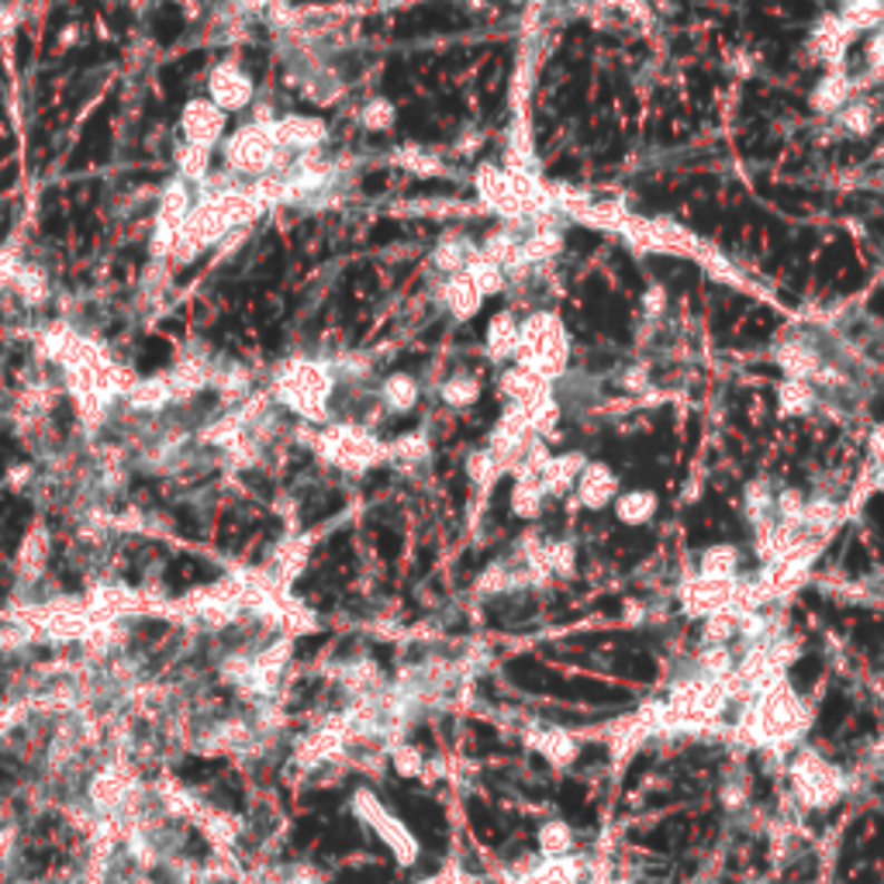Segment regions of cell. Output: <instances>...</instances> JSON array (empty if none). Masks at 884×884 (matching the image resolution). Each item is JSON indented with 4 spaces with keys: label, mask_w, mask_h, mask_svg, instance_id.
Instances as JSON below:
<instances>
[{
    "label": "cell",
    "mask_w": 884,
    "mask_h": 884,
    "mask_svg": "<svg viewBox=\"0 0 884 884\" xmlns=\"http://www.w3.org/2000/svg\"><path fill=\"white\" fill-rule=\"evenodd\" d=\"M854 35H857V31H854L851 25H846L839 14H829V18L819 21L816 31H812V49H816L819 59H826L829 66H836V62L843 59L846 46H851Z\"/></svg>",
    "instance_id": "4fadbf2b"
},
{
    "label": "cell",
    "mask_w": 884,
    "mask_h": 884,
    "mask_svg": "<svg viewBox=\"0 0 884 884\" xmlns=\"http://www.w3.org/2000/svg\"><path fill=\"white\" fill-rule=\"evenodd\" d=\"M383 401L391 405L395 411L415 408V401H418V383L408 373H395L391 380L383 383Z\"/></svg>",
    "instance_id": "4dcf8cb0"
},
{
    "label": "cell",
    "mask_w": 884,
    "mask_h": 884,
    "mask_svg": "<svg viewBox=\"0 0 884 884\" xmlns=\"http://www.w3.org/2000/svg\"><path fill=\"white\" fill-rule=\"evenodd\" d=\"M615 515L625 525H643L657 515V494L653 490H625L615 498Z\"/></svg>",
    "instance_id": "44dd1931"
},
{
    "label": "cell",
    "mask_w": 884,
    "mask_h": 884,
    "mask_svg": "<svg viewBox=\"0 0 884 884\" xmlns=\"http://www.w3.org/2000/svg\"><path fill=\"white\" fill-rule=\"evenodd\" d=\"M846 97H851V80L843 77V69H829V74L819 80V87L812 90V108L833 115L843 108Z\"/></svg>",
    "instance_id": "d6986e66"
},
{
    "label": "cell",
    "mask_w": 884,
    "mask_h": 884,
    "mask_svg": "<svg viewBox=\"0 0 884 884\" xmlns=\"http://www.w3.org/2000/svg\"><path fill=\"white\" fill-rule=\"evenodd\" d=\"M867 446H871V456L877 459V464H884V421L871 433V443Z\"/></svg>",
    "instance_id": "f35d334b"
},
{
    "label": "cell",
    "mask_w": 884,
    "mask_h": 884,
    "mask_svg": "<svg viewBox=\"0 0 884 884\" xmlns=\"http://www.w3.org/2000/svg\"><path fill=\"white\" fill-rule=\"evenodd\" d=\"M574 487H577V498H581L584 508H605V505L615 502L619 477L605 464H587Z\"/></svg>",
    "instance_id": "8fae6325"
},
{
    "label": "cell",
    "mask_w": 884,
    "mask_h": 884,
    "mask_svg": "<svg viewBox=\"0 0 884 884\" xmlns=\"http://www.w3.org/2000/svg\"><path fill=\"white\" fill-rule=\"evenodd\" d=\"M515 360L518 367L540 373L543 380H556L567 370L571 360V342H567V329L556 314L540 311L533 318H525L518 326V346H515Z\"/></svg>",
    "instance_id": "7a4b0ae2"
},
{
    "label": "cell",
    "mask_w": 884,
    "mask_h": 884,
    "mask_svg": "<svg viewBox=\"0 0 884 884\" xmlns=\"http://www.w3.org/2000/svg\"><path fill=\"white\" fill-rule=\"evenodd\" d=\"M498 387H502V395H505L508 408H518V411H528L533 405H540L543 398L553 395V391H550V380H543L540 373L525 370V367H512V370H505L502 380H498Z\"/></svg>",
    "instance_id": "30bf717a"
},
{
    "label": "cell",
    "mask_w": 884,
    "mask_h": 884,
    "mask_svg": "<svg viewBox=\"0 0 884 884\" xmlns=\"http://www.w3.org/2000/svg\"><path fill=\"white\" fill-rule=\"evenodd\" d=\"M401 163H405L408 169H418V173H436V169H439V159H436V156L418 153V149H411Z\"/></svg>",
    "instance_id": "74e56055"
},
{
    "label": "cell",
    "mask_w": 884,
    "mask_h": 884,
    "mask_svg": "<svg viewBox=\"0 0 884 884\" xmlns=\"http://www.w3.org/2000/svg\"><path fill=\"white\" fill-rule=\"evenodd\" d=\"M877 487H881V490H884V474H881V477H877Z\"/></svg>",
    "instance_id": "7bdbcfd3"
},
{
    "label": "cell",
    "mask_w": 884,
    "mask_h": 884,
    "mask_svg": "<svg viewBox=\"0 0 884 884\" xmlns=\"http://www.w3.org/2000/svg\"><path fill=\"white\" fill-rule=\"evenodd\" d=\"M326 453H329V459H336L339 467L367 470L370 464L380 459V443L363 429H336L326 439Z\"/></svg>",
    "instance_id": "8992f818"
},
{
    "label": "cell",
    "mask_w": 884,
    "mask_h": 884,
    "mask_svg": "<svg viewBox=\"0 0 884 884\" xmlns=\"http://www.w3.org/2000/svg\"><path fill=\"white\" fill-rule=\"evenodd\" d=\"M871 108L867 104H843L839 108V125H846L851 132H857V135H864V132H871Z\"/></svg>",
    "instance_id": "e575fe53"
},
{
    "label": "cell",
    "mask_w": 884,
    "mask_h": 884,
    "mask_svg": "<svg viewBox=\"0 0 884 884\" xmlns=\"http://www.w3.org/2000/svg\"><path fill=\"white\" fill-rule=\"evenodd\" d=\"M349 812L357 816L387 851L395 854V861L401 867H411L418 857H421V843L418 836L405 826V819H398L391 808H387L370 788H360V791H352V802H349Z\"/></svg>",
    "instance_id": "3957f363"
},
{
    "label": "cell",
    "mask_w": 884,
    "mask_h": 884,
    "mask_svg": "<svg viewBox=\"0 0 884 884\" xmlns=\"http://www.w3.org/2000/svg\"><path fill=\"white\" fill-rule=\"evenodd\" d=\"M391 764L401 777H421L426 774V757H421L415 747H408V742H395L391 747Z\"/></svg>",
    "instance_id": "836d02e7"
},
{
    "label": "cell",
    "mask_w": 884,
    "mask_h": 884,
    "mask_svg": "<svg viewBox=\"0 0 884 884\" xmlns=\"http://www.w3.org/2000/svg\"><path fill=\"white\" fill-rule=\"evenodd\" d=\"M788 777L805 808H833L846 795V774L816 750H798L788 764Z\"/></svg>",
    "instance_id": "277c9868"
},
{
    "label": "cell",
    "mask_w": 884,
    "mask_h": 884,
    "mask_svg": "<svg viewBox=\"0 0 884 884\" xmlns=\"http://www.w3.org/2000/svg\"><path fill=\"white\" fill-rule=\"evenodd\" d=\"M467 474H470V480L477 484V487H490L494 480L498 477H505V467L498 464V459H494V453L490 449H477L470 459H467Z\"/></svg>",
    "instance_id": "1f68e13d"
},
{
    "label": "cell",
    "mask_w": 884,
    "mask_h": 884,
    "mask_svg": "<svg viewBox=\"0 0 884 884\" xmlns=\"http://www.w3.org/2000/svg\"><path fill=\"white\" fill-rule=\"evenodd\" d=\"M332 391V377L322 367H298L288 377V405H294L304 415H322L326 411V398Z\"/></svg>",
    "instance_id": "9c48e42d"
},
{
    "label": "cell",
    "mask_w": 884,
    "mask_h": 884,
    "mask_svg": "<svg viewBox=\"0 0 884 884\" xmlns=\"http://www.w3.org/2000/svg\"><path fill=\"white\" fill-rule=\"evenodd\" d=\"M363 122H367V128H377V132H383V128H391L395 125V108L387 100H373L370 108L363 111Z\"/></svg>",
    "instance_id": "d590c367"
},
{
    "label": "cell",
    "mask_w": 884,
    "mask_h": 884,
    "mask_svg": "<svg viewBox=\"0 0 884 884\" xmlns=\"http://www.w3.org/2000/svg\"><path fill=\"white\" fill-rule=\"evenodd\" d=\"M846 25H851L854 31H864L871 25H877L884 18V0H846V8L839 14Z\"/></svg>",
    "instance_id": "83f0119b"
},
{
    "label": "cell",
    "mask_w": 884,
    "mask_h": 884,
    "mask_svg": "<svg viewBox=\"0 0 884 884\" xmlns=\"http://www.w3.org/2000/svg\"><path fill=\"white\" fill-rule=\"evenodd\" d=\"M480 398V383L467 373H456L443 383V401L453 408H470Z\"/></svg>",
    "instance_id": "f1b7e54d"
},
{
    "label": "cell",
    "mask_w": 884,
    "mask_h": 884,
    "mask_svg": "<svg viewBox=\"0 0 884 884\" xmlns=\"http://www.w3.org/2000/svg\"><path fill=\"white\" fill-rule=\"evenodd\" d=\"M742 505H747V518L754 525H764V522H774V490L767 480H754L747 484V498H742Z\"/></svg>",
    "instance_id": "d4e9b609"
},
{
    "label": "cell",
    "mask_w": 884,
    "mask_h": 884,
    "mask_svg": "<svg viewBox=\"0 0 884 884\" xmlns=\"http://www.w3.org/2000/svg\"><path fill=\"white\" fill-rule=\"evenodd\" d=\"M536 843H540L543 857H567V854H574V829L567 823L553 819L540 829Z\"/></svg>",
    "instance_id": "cb8c5ba5"
},
{
    "label": "cell",
    "mask_w": 884,
    "mask_h": 884,
    "mask_svg": "<svg viewBox=\"0 0 884 884\" xmlns=\"http://www.w3.org/2000/svg\"><path fill=\"white\" fill-rule=\"evenodd\" d=\"M528 747H533V750H536L550 767H556V770L571 767V764L577 760V754H581L577 739H574L567 729H556V726L540 729V732L528 736Z\"/></svg>",
    "instance_id": "7c38bea8"
},
{
    "label": "cell",
    "mask_w": 884,
    "mask_h": 884,
    "mask_svg": "<svg viewBox=\"0 0 884 884\" xmlns=\"http://www.w3.org/2000/svg\"><path fill=\"white\" fill-rule=\"evenodd\" d=\"M515 346H518V322L508 311H498L487 322V357L494 363H505L515 357Z\"/></svg>",
    "instance_id": "2e32d148"
},
{
    "label": "cell",
    "mask_w": 884,
    "mask_h": 884,
    "mask_svg": "<svg viewBox=\"0 0 884 884\" xmlns=\"http://www.w3.org/2000/svg\"><path fill=\"white\" fill-rule=\"evenodd\" d=\"M474 256V245H467L464 239H443L436 245V266L439 270H449V273H459Z\"/></svg>",
    "instance_id": "f546056e"
},
{
    "label": "cell",
    "mask_w": 884,
    "mask_h": 884,
    "mask_svg": "<svg viewBox=\"0 0 884 884\" xmlns=\"http://www.w3.org/2000/svg\"><path fill=\"white\" fill-rule=\"evenodd\" d=\"M477 194H480V201L490 211H498V215H505V218H522L525 215V204L518 197V187H515L508 169L480 166L477 169Z\"/></svg>",
    "instance_id": "52a82bcc"
},
{
    "label": "cell",
    "mask_w": 884,
    "mask_h": 884,
    "mask_svg": "<svg viewBox=\"0 0 884 884\" xmlns=\"http://www.w3.org/2000/svg\"><path fill=\"white\" fill-rule=\"evenodd\" d=\"M464 273L470 276V284H474L484 298H487V294H502V291H505V270H502L498 263L484 260L480 253L470 256V263L464 266Z\"/></svg>",
    "instance_id": "603a6c76"
},
{
    "label": "cell",
    "mask_w": 884,
    "mask_h": 884,
    "mask_svg": "<svg viewBox=\"0 0 884 884\" xmlns=\"http://www.w3.org/2000/svg\"><path fill=\"white\" fill-rule=\"evenodd\" d=\"M584 881V861L567 857H540L505 877V884H581Z\"/></svg>",
    "instance_id": "ba28073f"
},
{
    "label": "cell",
    "mask_w": 884,
    "mask_h": 884,
    "mask_svg": "<svg viewBox=\"0 0 884 884\" xmlns=\"http://www.w3.org/2000/svg\"><path fill=\"white\" fill-rule=\"evenodd\" d=\"M560 245H563L560 232H553V229H540V232H533L525 242H518V266H515V270L536 266V263H550V260L560 253Z\"/></svg>",
    "instance_id": "ac0fdd59"
},
{
    "label": "cell",
    "mask_w": 884,
    "mask_h": 884,
    "mask_svg": "<svg viewBox=\"0 0 884 884\" xmlns=\"http://www.w3.org/2000/svg\"><path fill=\"white\" fill-rule=\"evenodd\" d=\"M812 716L808 705L798 698V691L785 681L770 684L767 691L742 701V716L736 726V739L757 750H788L808 732Z\"/></svg>",
    "instance_id": "6da1fadb"
},
{
    "label": "cell",
    "mask_w": 884,
    "mask_h": 884,
    "mask_svg": "<svg viewBox=\"0 0 884 884\" xmlns=\"http://www.w3.org/2000/svg\"><path fill=\"white\" fill-rule=\"evenodd\" d=\"M816 383H823V387H836V383H843V373L839 370H833V367H819L816 370V377H812Z\"/></svg>",
    "instance_id": "ab89813d"
},
{
    "label": "cell",
    "mask_w": 884,
    "mask_h": 884,
    "mask_svg": "<svg viewBox=\"0 0 884 884\" xmlns=\"http://www.w3.org/2000/svg\"><path fill=\"white\" fill-rule=\"evenodd\" d=\"M587 467V459H584V453H563V456H553L550 464H546V470H543V490L546 494H553V498H560V494H567L574 484H577V477H581V470Z\"/></svg>",
    "instance_id": "9a60e30c"
},
{
    "label": "cell",
    "mask_w": 884,
    "mask_h": 884,
    "mask_svg": "<svg viewBox=\"0 0 884 884\" xmlns=\"http://www.w3.org/2000/svg\"><path fill=\"white\" fill-rule=\"evenodd\" d=\"M681 609L691 619H712L722 612L742 615L739 609V577L732 581H719V577H691L681 587Z\"/></svg>",
    "instance_id": "5b68a950"
},
{
    "label": "cell",
    "mask_w": 884,
    "mask_h": 884,
    "mask_svg": "<svg viewBox=\"0 0 884 884\" xmlns=\"http://www.w3.org/2000/svg\"><path fill=\"white\" fill-rule=\"evenodd\" d=\"M777 367L788 373V380H812L823 363H819V352L808 342H785L777 349Z\"/></svg>",
    "instance_id": "e0dca14e"
},
{
    "label": "cell",
    "mask_w": 884,
    "mask_h": 884,
    "mask_svg": "<svg viewBox=\"0 0 884 884\" xmlns=\"http://www.w3.org/2000/svg\"><path fill=\"white\" fill-rule=\"evenodd\" d=\"M777 401H781V415H805L812 411L816 395H812L808 380H785L781 391H777Z\"/></svg>",
    "instance_id": "4316f807"
},
{
    "label": "cell",
    "mask_w": 884,
    "mask_h": 884,
    "mask_svg": "<svg viewBox=\"0 0 884 884\" xmlns=\"http://www.w3.org/2000/svg\"><path fill=\"white\" fill-rule=\"evenodd\" d=\"M480 256L490 260V263H498L502 270H512V266H518V239L512 232H494L484 242Z\"/></svg>",
    "instance_id": "484cf974"
},
{
    "label": "cell",
    "mask_w": 884,
    "mask_h": 884,
    "mask_svg": "<svg viewBox=\"0 0 884 884\" xmlns=\"http://www.w3.org/2000/svg\"><path fill=\"white\" fill-rule=\"evenodd\" d=\"M867 56H871V62H874V66L881 69V74H884V31H881V35H877V39L871 42Z\"/></svg>",
    "instance_id": "b9f144b4"
},
{
    "label": "cell",
    "mask_w": 884,
    "mask_h": 884,
    "mask_svg": "<svg viewBox=\"0 0 884 884\" xmlns=\"http://www.w3.org/2000/svg\"><path fill=\"white\" fill-rule=\"evenodd\" d=\"M543 502H546V490H543V480L540 477H515L512 512L518 518H536L543 512Z\"/></svg>",
    "instance_id": "7402d4cb"
},
{
    "label": "cell",
    "mask_w": 884,
    "mask_h": 884,
    "mask_svg": "<svg viewBox=\"0 0 884 884\" xmlns=\"http://www.w3.org/2000/svg\"><path fill=\"white\" fill-rule=\"evenodd\" d=\"M395 453L398 456H405V459H426L429 456V443H426V436H405L398 446H395Z\"/></svg>",
    "instance_id": "8d00e7d4"
},
{
    "label": "cell",
    "mask_w": 884,
    "mask_h": 884,
    "mask_svg": "<svg viewBox=\"0 0 884 884\" xmlns=\"http://www.w3.org/2000/svg\"><path fill=\"white\" fill-rule=\"evenodd\" d=\"M619 884H629V881H619Z\"/></svg>",
    "instance_id": "ee69618b"
},
{
    "label": "cell",
    "mask_w": 884,
    "mask_h": 884,
    "mask_svg": "<svg viewBox=\"0 0 884 884\" xmlns=\"http://www.w3.org/2000/svg\"><path fill=\"white\" fill-rule=\"evenodd\" d=\"M443 301H446V308L459 318V322H470V318L480 311V304H484V294L470 284V276L459 270V273H453L446 284H443Z\"/></svg>",
    "instance_id": "5bb4252c"
},
{
    "label": "cell",
    "mask_w": 884,
    "mask_h": 884,
    "mask_svg": "<svg viewBox=\"0 0 884 884\" xmlns=\"http://www.w3.org/2000/svg\"><path fill=\"white\" fill-rule=\"evenodd\" d=\"M739 571V550L729 546V543H716L701 553V567L698 574L701 577H719V581H732Z\"/></svg>",
    "instance_id": "ffe728a7"
},
{
    "label": "cell",
    "mask_w": 884,
    "mask_h": 884,
    "mask_svg": "<svg viewBox=\"0 0 884 884\" xmlns=\"http://www.w3.org/2000/svg\"><path fill=\"white\" fill-rule=\"evenodd\" d=\"M643 304H647V311H650V314H660V311H663V304H667V298H663V288H650V294L643 298Z\"/></svg>",
    "instance_id": "60d3db41"
},
{
    "label": "cell",
    "mask_w": 884,
    "mask_h": 884,
    "mask_svg": "<svg viewBox=\"0 0 884 884\" xmlns=\"http://www.w3.org/2000/svg\"><path fill=\"white\" fill-rule=\"evenodd\" d=\"M525 415V421H528V429H533V436H550L553 429H556V421H560V405L553 401V395L550 398H543L540 405H533L528 411H522Z\"/></svg>",
    "instance_id": "d6a6232c"
}]
</instances>
